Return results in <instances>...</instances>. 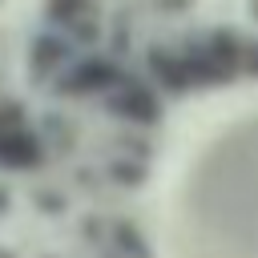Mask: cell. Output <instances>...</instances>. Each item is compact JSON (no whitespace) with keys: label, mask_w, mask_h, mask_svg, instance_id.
Instances as JSON below:
<instances>
[{"label":"cell","mask_w":258,"mask_h":258,"mask_svg":"<svg viewBox=\"0 0 258 258\" xmlns=\"http://www.w3.org/2000/svg\"><path fill=\"white\" fill-rule=\"evenodd\" d=\"M113 238H117V250H121V254H129V258H149L145 238H141L133 226H125V222H121V226L113 230Z\"/></svg>","instance_id":"7a4b0ae2"},{"label":"cell","mask_w":258,"mask_h":258,"mask_svg":"<svg viewBox=\"0 0 258 258\" xmlns=\"http://www.w3.org/2000/svg\"><path fill=\"white\" fill-rule=\"evenodd\" d=\"M113 109H117L121 117H129V121H141V125L157 121V97H153L149 89H141V85H125V89L113 97Z\"/></svg>","instance_id":"6da1fadb"}]
</instances>
